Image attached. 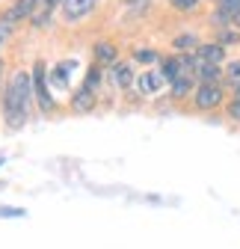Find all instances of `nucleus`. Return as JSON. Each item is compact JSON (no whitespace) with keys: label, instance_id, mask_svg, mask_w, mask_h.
Segmentation results:
<instances>
[{"label":"nucleus","instance_id":"nucleus-1","mask_svg":"<svg viewBox=\"0 0 240 249\" xmlns=\"http://www.w3.org/2000/svg\"><path fill=\"white\" fill-rule=\"evenodd\" d=\"M30 101H33V77L30 71H15L3 92V119L9 128H21L27 122Z\"/></svg>","mask_w":240,"mask_h":249},{"label":"nucleus","instance_id":"nucleus-2","mask_svg":"<svg viewBox=\"0 0 240 249\" xmlns=\"http://www.w3.org/2000/svg\"><path fill=\"white\" fill-rule=\"evenodd\" d=\"M190 98H193V107H196V110L207 113V110L223 107V101H225V89H223V83H196V89H193Z\"/></svg>","mask_w":240,"mask_h":249},{"label":"nucleus","instance_id":"nucleus-3","mask_svg":"<svg viewBox=\"0 0 240 249\" xmlns=\"http://www.w3.org/2000/svg\"><path fill=\"white\" fill-rule=\"evenodd\" d=\"M30 77H33V98H39L42 110H51L53 107V95H51V89H48V69H45V62H36Z\"/></svg>","mask_w":240,"mask_h":249},{"label":"nucleus","instance_id":"nucleus-4","mask_svg":"<svg viewBox=\"0 0 240 249\" xmlns=\"http://www.w3.org/2000/svg\"><path fill=\"white\" fill-rule=\"evenodd\" d=\"M39 6H42V0H15V3L0 15V21H6V24H18V21H24V18H33L36 12H39Z\"/></svg>","mask_w":240,"mask_h":249},{"label":"nucleus","instance_id":"nucleus-5","mask_svg":"<svg viewBox=\"0 0 240 249\" xmlns=\"http://www.w3.org/2000/svg\"><path fill=\"white\" fill-rule=\"evenodd\" d=\"M240 12V0H217V6L211 12V24L220 30H228L234 24V15Z\"/></svg>","mask_w":240,"mask_h":249},{"label":"nucleus","instance_id":"nucleus-6","mask_svg":"<svg viewBox=\"0 0 240 249\" xmlns=\"http://www.w3.org/2000/svg\"><path fill=\"white\" fill-rule=\"evenodd\" d=\"M166 80L157 69H145L142 74H137V89L142 92V95H157V92H163Z\"/></svg>","mask_w":240,"mask_h":249},{"label":"nucleus","instance_id":"nucleus-7","mask_svg":"<svg viewBox=\"0 0 240 249\" xmlns=\"http://www.w3.org/2000/svg\"><path fill=\"white\" fill-rule=\"evenodd\" d=\"M98 0H63V18L69 24H77L80 18H86L89 12L95 9Z\"/></svg>","mask_w":240,"mask_h":249},{"label":"nucleus","instance_id":"nucleus-8","mask_svg":"<svg viewBox=\"0 0 240 249\" xmlns=\"http://www.w3.org/2000/svg\"><path fill=\"white\" fill-rule=\"evenodd\" d=\"M110 80H113L119 89H131V86L137 83L134 66H131V62H113V66H110Z\"/></svg>","mask_w":240,"mask_h":249},{"label":"nucleus","instance_id":"nucleus-9","mask_svg":"<svg viewBox=\"0 0 240 249\" xmlns=\"http://www.w3.org/2000/svg\"><path fill=\"white\" fill-rule=\"evenodd\" d=\"M196 56L202 62H211V66H223V62H225V48L220 42H202L196 48Z\"/></svg>","mask_w":240,"mask_h":249},{"label":"nucleus","instance_id":"nucleus-10","mask_svg":"<svg viewBox=\"0 0 240 249\" xmlns=\"http://www.w3.org/2000/svg\"><path fill=\"white\" fill-rule=\"evenodd\" d=\"M193 89H196V77H193V74H178V77L169 83V95H172L175 101H184V98L193 95Z\"/></svg>","mask_w":240,"mask_h":249},{"label":"nucleus","instance_id":"nucleus-11","mask_svg":"<svg viewBox=\"0 0 240 249\" xmlns=\"http://www.w3.org/2000/svg\"><path fill=\"white\" fill-rule=\"evenodd\" d=\"M193 77H196V83H223V66H211V62L199 59Z\"/></svg>","mask_w":240,"mask_h":249},{"label":"nucleus","instance_id":"nucleus-12","mask_svg":"<svg viewBox=\"0 0 240 249\" xmlns=\"http://www.w3.org/2000/svg\"><path fill=\"white\" fill-rule=\"evenodd\" d=\"M71 107L77 110V113H83V110H92L95 107V89H89L86 83L74 92V95H71Z\"/></svg>","mask_w":240,"mask_h":249},{"label":"nucleus","instance_id":"nucleus-13","mask_svg":"<svg viewBox=\"0 0 240 249\" xmlns=\"http://www.w3.org/2000/svg\"><path fill=\"white\" fill-rule=\"evenodd\" d=\"M160 74H163V80H166V83H172L178 74H184V69H181V56L160 59Z\"/></svg>","mask_w":240,"mask_h":249},{"label":"nucleus","instance_id":"nucleus-14","mask_svg":"<svg viewBox=\"0 0 240 249\" xmlns=\"http://www.w3.org/2000/svg\"><path fill=\"white\" fill-rule=\"evenodd\" d=\"M116 45H110V42H98L95 45V62H98V66H113V62H116Z\"/></svg>","mask_w":240,"mask_h":249},{"label":"nucleus","instance_id":"nucleus-15","mask_svg":"<svg viewBox=\"0 0 240 249\" xmlns=\"http://www.w3.org/2000/svg\"><path fill=\"white\" fill-rule=\"evenodd\" d=\"M199 45H202V42H199V36H193V33H184V36H175V39H172V48H175L178 53H193Z\"/></svg>","mask_w":240,"mask_h":249},{"label":"nucleus","instance_id":"nucleus-16","mask_svg":"<svg viewBox=\"0 0 240 249\" xmlns=\"http://www.w3.org/2000/svg\"><path fill=\"white\" fill-rule=\"evenodd\" d=\"M223 83H228L231 89L240 83V59H228V66L223 69Z\"/></svg>","mask_w":240,"mask_h":249},{"label":"nucleus","instance_id":"nucleus-17","mask_svg":"<svg viewBox=\"0 0 240 249\" xmlns=\"http://www.w3.org/2000/svg\"><path fill=\"white\" fill-rule=\"evenodd\" d=\"M237 39H240V33H237L234 27H228V30H220V36H217V42H220L223 48H231Z\"/></svg>","mask_w":240,"mask_h":249},{"label":"nucleus","instance_id":"nucleus-18","mask_svg":"<svg viewBox=\"0 0 240 249\" xmlns=\"http://www.w3.org/2000/svg\"><path fill=\"white\" fill-rule=\"evenodd\" d=\"M199 3H202V0H169V6L178 9V12H190V9H196Z\"/></svg>","mask_w":240,"mask_h":249},{"label":"nucleus","instance_id":"nucleus-19","mask_svg":"<svg viewBox=\"0 0 240 249\" xmlns=\"http://www.w3.org/2000/svg\"><path fill=\"white\" fill-rule=\"evenodd\" d=\"M134 59H137V62H160V53H157V51H137Z\"/></svg>","mask_w":240,"mask_h":249},{"label":"nucleus","instance_id":"nucleus-20","mask_svg":"<svg viewBox=\"0 0 240 249\" xmlns=\"http://www.w3.org/2000/svg\"><path fill=\"white\" fill-rule=\"evenodd\" d=\"M9 36H12V24H6V21H0V48H3V45L9 42Z\"/></svg>","mask_w":240,"mask_h":249},{"label":"nucleus","instance_id":"nucleus-21","mask_svg":"<svg viewBox=\"0 0 240 249\" xmlns=\"http://www.w3.org/2000/svg\"><path fill=\"white\" fill-rule=\"evenodd\" d=\"M225 116H228L231 122H240V101H231L228 110H225Z\"/></svg>","mask_w":240,"mask_h":249},{"label":"nucleus","instance_id":"nucleus-22","mask_svg":"<svg viewBox=\"0 0 240 249\" xmlns=\"http://www.w3.org/2000/svg\"><path fill=\"white\" fill-rule=\"evenodd\" d=\"M231 27H234V30H237V33H240V12L234 15V24H231Z\"/></svg>","mask_w":240,"mask_h":249},{"label":"nucleus","instance_id":"nucleus-23","mask_svg":"<svg viewBox=\"0 0 240 249\" xmlns=\"http://www.w3.org/2000/svg\"><path fill=\"white\" fill-rule=\"evenodd\" d=\"M231 101H240V83L234 86V98H231Z\"/></svg>","mask_w":240,"mask_h":249},{"label":"nucleus","instance_id":"nucleus-24","mask_svg":"<svg viewBox=\"0 0 240 249\" xmlns=\"http://www.w3.org/2000/svg\"><path fill=\"white\" fill-rule=\"evenodd\" d=\"M125 3H134V0H125Z\"/></svg>","mask_w":240,"mask_h":249}]
</instances>
